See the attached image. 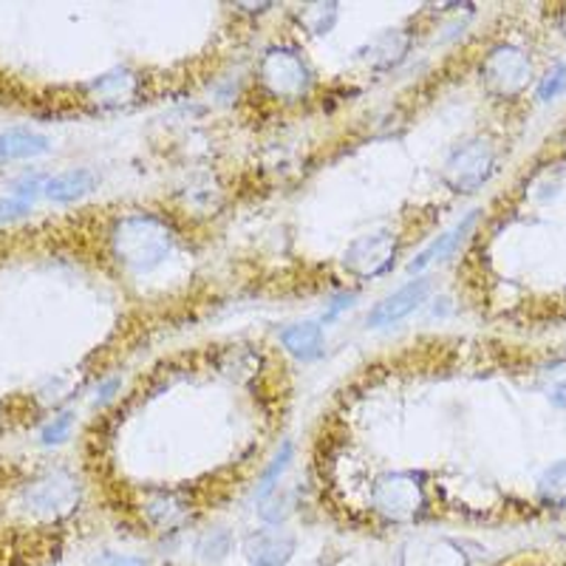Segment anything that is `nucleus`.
Here are the masks:
<instances>
[{"label":"nucleus","mask_w":566,"mask_h":566,"mask_svg":"<svg viewBox=\"0 0 566 566\" xmlns=\"http://www.w3.org/2000/svg\"><path fill=\"white\" fill-rule=\"evenodd\" d=\"M111 247L123 266L134 272H150L174 250V230L159 216L136 212L116 221L111 232Z\"/></svg>","instance_id":"nucleus-1"},{"label":"nucleus","mask_w":566,"mask_h":566,"mask_svg":"<svg viewBox=\"0 0 566 566\" xmlns=\"http://www.w3.org/2000/svg\"><path fill=\"white\" fill-rule=\"evenodd\" d=\"M258 77L277 99L303 97L312 85L310 65L303 63L295 49H286V45H277L264 54L261 65H258Z\"/></svg>","instance_id":"nucleus-2"},{"label":"nucleus","mask_w":566,"mask_h":566,"mask_svg":"<svg viewBox=\"0 0 566 566\" xmlns=\"http://www.w3.org/2000/svg\"><path fill=\"white\" fill-rule=\"evenodd\" d=\"M495 165V154L490 148V142L470 139L459 145L451 154V159L444 161V181L457 190V193H473L484 181L490 179Z\"/></svg>","instance_id":"nucleus-3"},{"label":"nucleus","mask_w":566,"mask_h":566,"mask_svg":"<svg viewBox=\"0 0 566 566\" xmlns=\"http://www.w3.org/2000/svg\"><path fill=\"white\" fill-rule=\"evenodd\" d=\"M397 247L399 241L391 230L366 232V235H360V239H354L348 244L346 255H343V264L357 277H380L394 266Z\"/></svg>","instance_id":"nucleus-4"},{"label":"nucleus","mask_w":566,"mask_h":566,"mask_svg":"<svg viewBox=\"0 0 566 566\" xmlns=\"http://www.w3.org/2000/svg\"><path fill=\"white\" fill-rule=\"evenodd\" d=\"M424 493L419 482L408 473H388L374 484V510L391 522H411L422 510Z\"/></svg>","instance_id":"nucleus-5"},{"label":"nucleus","mask_w":566,"mask_h":566,"mask_svg":"<svg viewBox=\"0 0 566 566\" xmlns=\"http://www.w3.org/2000/svg\"><path fill=\"white\" fill-rule=\"evenodd\" d=\"M482 77L495 94L513 97L530 83V60L515 45H499L482 63Z\"/></svg>","instance_id":"nucleus-6"},{"label":"nucleus","mask_w":566,"mask_h":566,"mask_svg":"<svg viewBox=\"0 0 566 566\" xmlns=\"http://www.w3.org/2000/svg\"><path fill=\"white\" fill-rule=\"evenodd\" d=\"M428 292H431V283L424 281V277L406 283V286L394 292V295L382 297V301L368 312L366 323L371 328H382V326H394V323L406 321L408 315H413V312L422 306Z\"/></svg>","instance_id":"nucleus-7"},{"label":"nucleus","mask_w":566,"mask_h":566,"mask_svg":"<svg viewBox=\"0 0 566 566\" xmlns=\"http://www.w3.org/2000/svg\"><path fill=\"white\" fill-rule=\"evenodd\" d=\"M244 555L252 566H286L295 555V538L283 530H258L244 541Z\"/></svg>","instance_id":"nucleus-8"},{"label":"nucleus","mask_w":566,"mask_h":566,"mask_svg":"<svg viewBox=\"0 0 566 566\" xmlns=\"http://www.w3.org/2000/svg\"><path fill=\"white\" fill-rule=\"evenodd\" d=\"M476 219H479V210H470L462 221H457L451 230L442 232L437 241H431V244L424 247V250L413 258L411 264H408V272H422L431 264H439V261H444V258H451L453 252L459 250V244L468 239V232L476 227Z\"/></svg>","instance_id":"nucleus-9"},{"label":"nucleus","mask_w":566,"mask_h":566,"mask_svg":"<svg viewBox=\"0 0 566 566\" xmlns=\"http://www.w3.org/2000/svg\"><path fill=\"white\" fill-rule=\"evenodd\" d=\"M94 187H97V176L85 168H74L63 170L57 176H49L43 185V196L49 201H57V205H69V201H77L83 196H88Z\"/></svg>","instance_id":"nucleus-10"},{"label":"nucleus","mask_w":566,"mask_h":566,"mask_svg":"<svg viewBox=\"0 0 566 566\" xmlns=\"http://www.w3.org/2000/svg\"><path fill=\"white\" fill-rule=\"evenodd\" d=\"M49 154V139L38 130L29 128H12L0 130V165L23 159H38V156Z\"/></svg>","instance_id":"nucleus-11"},{"label":"nucleus","mask_w":566,"mask_h":566,"mask_svg":"<svg viewBox=\"0 0 566 566\" xmlns=\"http://www.w3.org/2000/svg\"><path fill=\"white\" fill-rule=\"evenodd\" d=\"M281 343L286 346V352H290L292 357H297L301 363L317 360V357L323 354V346H326L321 323H312V321H303V323H295V326L283 328Z\"/></svg>","instance_id":"nucleus-12"},{"label":"nucleus","mask_w":566,"mask_h":566,"mask_svg":"<svg viewBox=\"0 0 566 566\" xmlns=\"http://www.w3.org/2000/svg\"><path fill=\"white\" fill-rule=\"evenodd\" d=\"M29 502H32V507L40 510V513L69 510V507H74V502H77V488H74V482H71V479L52 476V479H45L43 484H38V488H32V493H29Z\"/></svg>","instance_id":"nucleus-13"},{"label":"nucleus","mask_w":566,"mask_h":566,"mask_svg":"<svg viewBox=\"0 0 566 566\" xmlns=\"http://www.w3.org/2000/svg\"><path fill=\"white\" fill-rule=\"evenodd\" d=\"M292 457H295V444L283 442L281 448H277V451H275V457H272L270 468L264 470V476H261V484H258V499H261V502H264L266 495L275 493L277 479H281L283 473H286V468H290V464H292Z\"/></svg>","instance_id":"nucleus-14"},{"label":"nucleus","mask_w":566,"mask_h":566,"mask_svg":"<svg viewBox=\"0 0 566 566\" xmlns=\"http://www.w3.org/2000/svg\"><path fill=\"white\" fill-rule=\"evenodd\" d=\"M538 493L541 499H544L547 504H553V507L566 504V462L553 464V468L541 476Z\"/></svg>","instance_id":"nucleus-15"},{"label":"nucleus","mask_w":566,"mask_h":566,"mask_svg":"<svg viewBox=\"0 0 566 566\" xmlns=\"http://www.w3.org/2000/svg\"><path fill=\"white\" fill-rule=\"evenodd\" d=\"M32 207H34V196L18 193V190L0 196V224H12V221L23 219V216L32 212Z\"/></svg>","instance_id":"nucleus-16"},{"label":"nucleus","mask_w":566,"mask_h":566,"mask_svg":"<svg viewBox=\"0 0 566 566\" xmlns=\"http://www.w3.org/2000/svg\"><path fill=\"white\" fill-rule=\"evenodd\" d=\"M230 547H232L230 533H224V530H216V533H210L201 538L199 555H201V560H210V564H216V560L227 558Z\"/></svg>","instance_id":"nucleus-17"},{"label":"nucleus","mask_w":566,"mask_h":566,"mask_svg":"<svg viewBox=\"0 0 566 566\" xmlns=\"http://www.w3.org/2000/svg\"><path fill=\"white\" fill-rule=\"evenodd\" d=\"M544 391L555 406L566 408V363H555L544 371Z\"/></svg>","instance_id":"nucleus-18"},{"label":"nucleus","mask_w":566,"mask_h":566,"mask_svg":"<svg viewBox=\"0 0 566 566\" xmlns=\"http://www.w3.org/2000/svg\"><path fill=\"white\" fill-rule=\"evenodd\" d=\"M71 424H74V413H60V417H54L52 422L43 424L40 439H43V444L65 442V439H69V433H71Z\"/></svg>","instance_id":"nucleus-19"},{"label":"nucleus","mask_w":566,"mask_h":566,"mask_svg":"<svg viewBox=\"0 0 566 566\" xmlns=\"http://www.w3.org/2000/svg\"><path fill=\"white\" fill-rule=\"evenodd\" d=\"M564 88H566V65H555L547 77L538 83V97L544 99V103H549V99L558 97Z\"/></svg>","instance_id":"nucleus-20"},{"label":"nucleus","mask_w":566,"mask_h":566,"mask_svg":"<svg viewBox=\"0 0 566 566\" xmlns=\"http://www.w3.org/2000/svg\"><path fill=\"white\" fill-rule=\"evenodd\" d=\"M94 566H148L145 558H136V555H119V553H103Z\"/></svg>","instance_id":"nucleus-21"},{"label":"nucleus","mask_w":566,"mask_h":566,"mask_svg":"<svg viewBox=\"0 0 566 566\" xmlns=\"http://www.w3.org/2000/svg\"><path fill=\"white\" fill-rule=\"evenodd\" d=\"M352 303H354V292H348V295L346 292H343V295H337L335 301H332V306H328L326 315H323V323H332L337 315H340V312L352 310Z\"/></svg>","instance_id":"nucleus-22"},{"label":"nucleus","mask_w":566,"mask_h":566,"mask_svg":"<svg viewBox=\"0 0 566 566\" xmlns=\"http://www.w3.org/2000/svg\"><path fill=\"white\" fill-rule=\"evenodd\" d=\"M116 391H119V377H108V380H103L97 386V399H94V402H97V406H105V402L114 399Z\"/></svg>","instance_id":"nucleus-23"}]
</instances>
